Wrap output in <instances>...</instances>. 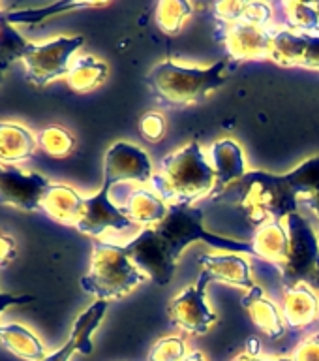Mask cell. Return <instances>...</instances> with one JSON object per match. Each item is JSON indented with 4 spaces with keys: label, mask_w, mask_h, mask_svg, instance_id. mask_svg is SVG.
<instances>
[{
    "label": "cell",
    "mask_w": 319,
    "mask_h": 361,
    "mask_svg": "<svg viewBox=\"0 0 319 361\" xmlns=\"http://www.w3.org/2000/svg\"><path fill=\"white\" fill-rule=\"evenodd\" d=\"M233 188L241 190L239 207L256 226L269 220H286L297 213L299 196L319 190V157L299 164L289 173L248 171Z\"/></svg>",
    "instance_id": "1"
},
{
    "label": "cell",
    "mask_w": 319,
    "mask_h": 361,
    "mask_svg": "<svg viewBox=\"0 0 319 361\" xmlns=\"http://www.w3.org/2000/svg\"><path fill=\"white\" fill-rule=\"evenodd\" d=\"M152 183L163 202L194 205L201 197L213 196L216 175L201 145L190 143L163 158Z\"/></svg>",
    "instance_id": "2"
},
{
    "label": "cell",
    "mask_w": 319,
    "mask_h": 361,
    "mask_svg": "<svg viewBox=\"0 0 319 361\" xmlns=\"http://www.w3.org/2000/svg\"><path fill=\"white\" fill-rule=\"evenodd\" d=\"M227 81L230 75H225V61H218L208 68H190L168 59L158 62L146 73V85L152 92L171 107L196 104Z\"/></svg>",
    "instance_id": "3"
},
{
    "label": "cell",
    "mask_w": 319,
    "mask_h": 361,
    "mask_svg": "<svg viewBox=\"0 0 319 361\" xmlns=\"http://www.w3.org/2000/svg\"><path fill=\"white\" fill-rule=\"evenodd\" d=\"M146 276L130 259L126 248L115 243L94 241L89 273L81 279V288L96 301H115L137 288Z\"/></svg>",
    "instance_id": "4"
},
{
    "label": "cell",
    "mask_w": 319,
    "mask_h": 361,
    "mask_svg": "<svg viewBox=\"0 0 319 361\" xmlns=\"http://www.w3.org/2000/svg\"><path fill=\"white\" fill-rule=\"evenodd\" d=\"M152 228L162 235L163 241L168 243L175 259H179L180 254L196 241L207 243L208 247L218 248L224 254H252L250 243L216 235V233L205 230L203 211L194 205H180V203L169 205L168 216Z\"/></svg>",
    "instance_id": "5"
},
{
    "label": "cell",
    "mask_w": 319,
    "mask_h": 361,
    "mask_svg": "<svg viewBox=\"0 0 319 361\" xmlns=\"http://www.w3.org/2000/svg\"><path fill=\"white\" fill-rule=\"evenodd\" d=\"M83 42V36H58L44 44L30 45L23 56L28 83L42 89L56 79L66 78L73 55L77 53Z\"/></svg>",
    "instance_id": "6"
},
{
    "label": "cell",
    "mask_w": 319,
    "mask_h": 361,
    "mask_svg": "<svg viewBox=\"0 0 319 361\" xmlns=\"http://www.w3.org/2000/svg\"><path fill=\"white\" fill-rule=\"evenodd\" d=\"M289 231V254L280 267L282 284L286 288L295 284H308L319 267V235L308 220L299 213L286 219Z\"/></svg>",
    "instance_id": "7"
},
{
    "label": "cell",
    "mask_w": 319,
    "mask_h": 361,
    "mask_svg": "<svg viewBox=\"0 0 319 361\" xmlns=\"http://www.w3.org/2000/svg\"><path fill=\"white\" fill-rule=\"evenodd\" d=\"M208 282H211V276L207 271L201 269L196 284H192L182 290L177 298H173L168 309L173 326L190 335H205L211 331V327L218 322V316L214 310L208 309L207 299H205Z\"/></svg>",
    "instance_id": "8"
},
{
    "label": "cell",
    "mask_w": 319,
    "mask_h": 361,
    "mask_svg": "<svg viewBox=\"0 0 319 361\" xmlns=\"http://www.w3.org/2000/svg\"><path fill=\"white\" fill-rule=\"evenodd\" d=\"M124 248L135 267L156 282L158 286H165L173 281L179 259H175L168 243L163 241L162 235L154 228H145Z\"/></svg>",
    "instance_id": "9"
},
{
    "label": "cell",
    "mask_w": 319,
    "mask_h": 361,
    "mask_svg": "<svg viewBox=\"0 0 319 361\" xmlns=\"http://www.w3.org/2000/svg\"><path fill=\"white\" fill-rule=\"evenodd\" d=\"M152 162L141 147L117 141L104 158V183L113 188L118 183H149L152 180Z\"/></svg>",
    "instance_id": "10"
},
{
    "label": "cell",
    "mask_w": 319,
    "mask_h": 361,
    "mask_svg": "<svg viewBox=\"0 0 319 361\" xmlns=\"http://www.w3.org/2000/svg\"><path fill=\"white\" fill-rule=\"evenodd\" d=\"M51 180L39 173L23 171L17 166H0V203L34 213L42 207Z\"/></svg>",
    "instance_id": "11"
},
{
    "label": "cell",
    "mask_w": 319,
    "mask_h": 361,
    "mask_svg": "<svg viewBox=\"0 0 319 361\" xmlns=\"http://www.w3.org/2000/svg\"><path fill=\"white\" fill-rule=\"evenodd\" d=\"M111 186H101L94 196L85 197L83 214L77 222V228L81 233L90 237H100L109 230H126L132 226V220L124 214L123 207H117L111 202Z\"/></svg>",
    "instance_id": "12"
},
{
    "label": "cell",
    "mask_w": 319,
    "mask_h": 361,
    "mask_svg": "<svg viewBox=\"0 0 319 361\" xmlns=\"http://www.w3.org/2000/svg\"><path fill=\"white\" fill-rule=\"evenodd\" d=\"M273 32L269 27L250 23H233L227 27L224 44L233 61H269Z\"/></svg>",
    "instance_id": "13"
},
{
    "label": "cell",
    "mask_w": 319,
    "mask_h": 361,
    "mask_svg": "<svg viewBox=\"0 0 319 361\" xmlns=\"http://www.w3.org/2000/svg\"><path fill=\"white\" fill-rule=\"evenodd\" d=\"M107 307H109V303H106V301H94L89 309L81 312L73 324L70 338L56 352L47 355L45 361H70V357L75 352L89 355L92 352V333L98 329V326L104 320Z\"/></svg>",
    "instance_id": "14"
},
{
    "label": "cell",
    "mask_w": 319,
    "mask_h": 361,
    "mask_svg": "<svg viewBox=\"0 0 319 361\" xmlns=\"http://www.w3.org/2000/svg\"><path fill=\"white\" fill-rule=\"evenodd\" d=\"M211 166L216 175V186H214V196L220 194L237 180H241L246 175V160L242 154L241 145L233 140H220L213 143L208 149Z\"/></svg>",
    "instance_id": "15"
},
{
    "label": "cell",
    "mask_w": 319,
    "mask_h": 361,
    "mask_svg": "<svg viewBox=\"0 0 319 361\" xmlns=\"http://www.w3.org/2000/svg\"><path fill=\"white\" fill-rule=\"evenodd\" d=\"M199 265L203 271H207L211 281L224 282L230 286L241 288L250 292L256 288V282L252 279V271L246 258L241 254H203L199 258Z\"/></svg>",
    "instance_id": "16"
},
{
    "label": "cell",
    "mask_w": 319,
    "mask_h": 361,
    "mask_svg": "<svg viewBox=\"0 0 319 361\" xmlns=\"http://www.w3.org/2000/svg\"><path fill=\"white\" fill-rule=\"evenodd\" d=\"M319 316V298L308 284L284 288L282 293V318L292 329H303L314 324Z\"/></svg>",
    "instance_id": "17"
},
{
    "label": "cell",
    "mask_w": 319,
    "mask_h": 361,
    "mask_svg": "<svg viewBox=\"0 0 319 361\" xmlns=\"http://www.w3.org/2000/svg\"><path fill=\"white\" fill-rule=\"evenodd\" d=\"M85 197L75 188L64 183H51L42 200V211L51 220L64 226H77L83 214Z\"/></svg>",
    "instance_id": "18"
},
{
    "label": "cell",
    "mask_w": 319,
    "mask_h": 361,
    "mask_svg": "<svg viewBox=\"0 0 319 361\" xmlns=\"http://www.w3.org/2000/svg\"><path fill=\"white\" fill-rule=\"evenodd\" d=\"M38 149V135L32 130L13 121H0V166L27 162Z\"/></svg>",
    "instance_id": "19"
},
{
    "label": "cell",
    "mask_w": 319,
    "mask_h": 361,
    "mask_svg": "<svg viewBox=\"0 0 319 361\" xmlns=\"http://www.w3.org/2000/svg\"><path fill=\"white\" fill-rule=\"evenodd\" d=\"M250 245H252V254L280 269L282 265L286 264L287 254H289L287 226L284 224V220H269L258 226Z\"/></svg>",
    "instance_id": "20"
},
{
    "label": "cell",
    "mask_w": 319,
    "mask_h": 361,
    "mask_svg": "<svg viewBox=\"0 0 319 361\" xmlns=\"http://www.w3.org/2000/svg\"><path fill=\"white\" fill-rule=\"evenodd\" d=\"M241 303L248 310L254 326L267 337L280 338L286 335V322L282 318V312L269 298H265L263 288L256 284V288L244 293Z\"/></svg>",
    "instance_id": "21"
},
{
    "label": "cell",
    "mask_w": 319,
    "mask_h": 361,
    "mask_svg": "<svg viewBox=\"0 0 319 361\" xmlns=\"http://www.w3.org/2000/svg\"><path fill=\"white\" fill-rule=\"evenodd\" d=\"M123 211L132 220V224L152 228L168 216L169 205H165V202L158 196L156 192L146 190V188H135V190L130 192Z\"/></svg>",
    "instance_id": "22"
},
{
    "label": "cell",
    "mask_w": 319,
    "mask_h": 361,
    "mask_svg": "<svg viewBox=\"0 0 319 361\" xmlns=\"http://www.w3.org/2000/svg\"><path fill=\"white\" fill-rule=\"evenodd\" d=\"M0 344L10 354L25 361H45L49 355L44 343L21 324H0Z\"/></svg>",
    "instance_id": "23"
},
{
    "label": "cell",
    "mask_w": 319,
    "mask_h": 361,
    "mask_svg": "<svg viewBox=\"0 0 319 361\" xmlns=\"http://www.w3.org/2000/svg\"><path fill=\"white\" fill-rule=\"evenodd\" d=\"M107 73H109V68L106 62L92 55H85L73 59L64 81L73 92L83 94V92L98 89L107 79Z\"/></svg>",
    "instance_id": "24"
},
{
    "label": "cell",
    "mask_w": 319,
    "mask_h": 361,
    "mask_svg": "<svg viewBox=\"0 0 319 361\" xmlns=\"http://www.w3.org/2000/svg\"><path fill=\"white\" fill-rule=\"evenodd\" d=\"M308 39V34H297L293 30H273L269 61H275L280 66H304Z\"/></svg>",
    "instance_id": "25"
},
{
    "label": "cell",
    "mask_w": 319,
    "mask_h": 361,
    "mask_svg": "<svg viewBox=\"0 0 319 361\" xmlns=\"http://www.w3.org/2000/svg\"><path fill=\"white\" fill-rule=\"evenodd\" d=\"M107 6L106 2H55V4L44 6V8H27V10L17 11H6V19L11 25H36L53 16H61L68 11L75 10H87V8H101Z\"/></svg>",
    "instance_id": "26"
},
{
    "label": "cell",
    "mask_w": 319,
    "mask_h": 361,
    "mask_svg": "<svg viewBox=\"0 0 319 361\" xmlns=\"http://www.w3.org/2000/svg\"><path fill=\"white\" fill-rule=\"evenodd\" d=\"M287 27L297 34L319 36V16L315 11L314 2H297L287 0L282 4Z\"/></svg>",
    "instance_id": "27"
},
{
    "label": "cell",
    "mask_w": 319,
    "mask_h": 361,
    "mask_svg": "<svg viewBox=\"0 0 319 361\" xmlns=\"http://www.w3.org/2000/svg\"><path fill=\"white\" fill-rule=\"evenodd\" d=\"M32 42L17 32L15 27L6 19V11L0 10V64L10 68L11 62L23 61Z\"/></svg>",
    "instance_id": "28"
},
{
    "label": "cell",
    "mask_w": 319,
    "mask_h": 361,
    "mask_svg": "<svg viewBox=\"0 0 319 361\" xmlns=\"http://www.w3.org/2000/svg\"><path fill=\"white\" fill-rule=\"evenodd\" d=\"M38 147L51 158H68L75 151V135L61 124H51L39 130Z\"/></svg>",
    "instance_id": "29"
},
{
    "label": "cell",
    "mask_w": 319,
    "mask_h": 361,
    "mask_svg": "<svg viewBox=\"0 0 319 361\" xmlns=\"http://www.w3.org/2000/svg\"><path fill=\"white\" fill-rule=\"evenodd\" d=\"M192 16V4L186 0H162L156 6V25L163 34L175 36L180 32V28L186 19Z\"/></svg>",
    "instance_id": "30"
},
{
    "label": "cell",
    "mask_w": 319,
    "mask_h": 361,
    "mask_svg": "<svg viewBox=\"0 0 319 361\" xmlns=\"http://www.w3.org/2000/svg\"><path fill=\"white\" fill-rule=\"evenodd\" d=\"M186 341L182 337H165L154 344L149 361H182L186 357Z\"/></svg>",
    "instance_id": "31"
},
{
    "label": "cell",
    "mask_w": 319,
    "mask_h": 361,
    "mask_svg": "<svg viewBox=\"0 0 319 361\" xmlns=\"http://www.w3.org/2000/svg\"><path fill=\"white\" fill-rule=\"evenodd\" d=\"M139 132L146 141L156 143L163 137L165 134V118L156 111L145 113L139 121Z\"/></svg>",
    "instance_id": "32"
},
{
    "label": "cell",
    "mask_w": 319,
    "mask_h": 361,
    "mask_svg": "<svg viewBox=\"0 0 319 361\" xmlns=\"http://www.w3.org/2000/svg\"><path fill=\"white\" fill-rule=\"evenodd\" d=\"M246 6L248 2H241V0H224V2H216L214 4V13H216L218 19L227 23V25L242 23Z\"/></svg>",
    "instance_id": "33"
},
{
    "label": "cell",
    "mask_w": 319,
    "mask_h": 361,
    "mask_svg": "<svg viewBox=\"0 0 319 361\" xmlns=\"http://www.w3.org/2000/svg\"><path fill=\"white\" fill-rule=\"evenodd\" d=\"M293 361H319V335L304 338L292 354Z\"/></svg>",
    "instance_id": "34"
},
{
    "label": "cell",
    "mask_w": 319,
    "mask_h": 361,
    "mask_svg": "<svg viewBox=\"0 0 319 361\" xmlns=\"http://www.w3.org/2000/svg\"><path fill=\"white\" fill-rule=\"evenodd\" d=\"M17 243L8 231L0 230V269H4L15 259Z\"/></svg>",
    "instance_id": "35"
},
{
    "label": "cell",
    "mask_w": 319,
    "mask_h": 361,
    "mask_svg": "<svg viewBox=\"0 0 319 361\" xmlns=\"http://www.w3.org/2000/svg\"><path fill=\"white\" fill-rule=\"evenodd\" d=\"M34 295H17V293H8V292H0V314L4 312L6 309H10V307H17V305H27L32 303Z\"/></svg>",
    "instance_id": "36"
},
{
    "label": "cell",
    "mask_w": 319,
    "mask_h": 361,
    "mask_svg": "<svg viewBox=\"0 0 319 361\" xmlns=\"http://www.w3.org/2000/svg\"><path fill=\"white\" fill-rule=\"evenodd\" d=\"M304 68H318L319 70V36H310L306 56H304Z\"/></svg>",
    "instance_id": "37"
},
{
    "label": "cell",
    "mask_w": 319,
    "mask_h": 361,
    "mask_svg": "<svg viewBox=\"0 0 319 361\" xmlns=\"http://www.w3.org/2000/svg\"><path fill=\"white\" fill-rule=\"evenodd\" d=\"M233 361H293L292 357H269V355H259V354H248L242 352L239 354Z\"/></svg>",
    "instance_id": "38"
},
{
    "label": "cell",
    "mask_w": 319,
    "mask_h": 361,
    "mask_svg": "<svg viewBox=\"0 0 319 361\" xmlns=\"http://www.w3.org/2000/svg\"><path fill=\"white\" fill-rule=\"evenodd\" d=\"M303 203L306 205V207H310V211H312V213H314L315 216L319 219V190L304 197Z\"/></svg>",
    "instance_id": "39"
},
{
    "label": "cell",
    "mask_w": 319,
    "mask_h": 361,
    "mask_svg": "<svg viewBox=\"0 0 319 361\" xmlns=\"http://www.w3.org/2000/svg\"><path fill=\"white\" fill-rule=\"evenodd\" d=\"M182 361H207V360H205L203 352H199V350H194V352H190V354L186 355Z\"/></svg>",
    "instance_id": "40"
},
{
    "label": "cell",
    "mask_w": 319,
    "mask_h": 361,
    "mask_svg": "<svg viewBox=\"0 0 319 361\" xmlns=\"http://www.w3.org/2000/svg\"><path fill=\"white\" fill-rule=\"evenodd\" d=\"M308 286L318 292V298H319V267H318V271H315V275L312 276V281L308 282Z\"/></svg>",
    "instance_id": "41"
},
{
    "label": "cell",
    "mask_w": 319,
    "mask_h": 361,
    "mask_svg": "<svg viewBox=\"0 0 319 361\" xmlns=\"http://www.w3.org/2000/svg\"><path fill=\"white\" fill-rule=\"evenodd\" d=\"M6 70H8V68H4V66H2V64H0V81H2V78H4Z\"/></svg>",
    "instance_id": "42"
},
{
    "label": "cell",
    "mask_w": 319,
    "mask_h": 361,
    "mask_svg": "<svg viewBox=\"0 0 319 361\" xmlns=\"http://www.w3.org/2000/svg\"><path fill=\"white\" fill-rule=\"evenodd\" d=\"M314 6H315V11H318V16H319V2H314Z\"/></svg>",
    "instance_id": "43"
},
{
    "label": "cell",
    "mask_w": 319,
    "mask_h": 361,
    "mask_svg": "<svg viewBox=\"0 0 319 361\" xmlns=\"http://www.w3.org/2000/svg\"><path fill=\"white\" fill-rule=\"evenodd\" d=\"M318 235H319V231H318Z\"/></svg>",
    "instance_id": "44"
}]
</instances>
